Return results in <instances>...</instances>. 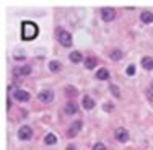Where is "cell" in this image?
Wrapping results in <instances>:
<instances>
[{
  "instance_id": "1",
  "label": "cell",
  "mask_w": 153,
  "mask_h": 150,
  "mask_svg": "<svg viewBox=\"0 0 153 150\" xmlns=\"http://www.w3.org/2000/svg\"><path fill=\"white\" fill-rule=\"evenodd\" d=\"M21 36H23L25 41H31L38 36V26H36L33 21H25L23 26H21Z\"/></svg>"
},
{
  "instance_id": "2",
  "label": "cell",
  "mask_w": 153,
  "mask_h": 150,
  "mask_svg": "<svg viewBox=\"0 0 153 150\" xmlns=\"http://www.w3.org/2000/svg\"><path fill=\"white\" fill-rule=\"evenodd\" d=\"M31 135H33V131H31L30 126H23V127H20V131H18V137H20L21 140H30Z\"/></svg>"
},
{
  "instance_id": "3",
  "label": "cell",
  "mask_w": 153,
  "mask_h": 150,
  "mask_svg": "<svg viewBox=\"0 0 153 150\" xmlns=\"http://www.w3.org/2000/svg\"><path fill=\"white\" fill-rule=\"evenodd\" d=\"M59 43H60L62 46H70V44H72V36H70V33L60 30V31H59Z\"/></svg>"
},
{
  "instance_id": "4",
  "label": "cell",
  "mask_w": 153,
  "mask_h": 150,
  "mask_svg": "<svg viewBox=\"0 0 153 150\" xmlns=\"http://www.w3.org/2000/svg\"><path fill=\"white\" fill-rule=\"evenodd\" d=\"M114 137H116V140H117V142H127V140H129V132H127V129L119 127V129H116Z\"/></svg>"
},
{
  "instance_id": "5",
  "label": "cell",
  "mask_w": 153,
  "mask_h": 150,
  "mask_svg": "<svg viewBox=\"0 0 153 150\" xmlns=\"http://www.w3.org/2000/svg\"><path fill=\"white\" fill-rule=\"evenodd\" d=\"M101 16H103L104 21H112L116 18V10L114 8H109V7H106V8L101 10Z\"/></svg>"
},
{
  "instance_id": "6",
  "label": "cell",
  "mask_w": 153,
  "mask_h": 150,
  "mask_svg": "<svg viewBox=\"0 0 153 150\" xmlns=\"http://www.w3.org/2000/svg\"><path fill=\"white\" fill-rule=\"evenodd\" d=\"M52 100H54V93L51 90H44L39 93V101H42V103H51Z\"/></svg>"
},
{
  "instance_id": "7",
  "label": "cell",
  "mask_w": 153,
  "mask_h": 150,
  "mask_svg": "<svg viewBox=\"0 0 153 150\" xmlns=\"http://www.w3.org/2000/svg\"><path fill=\"white\" fill-rule=\"evenodd\" d=\"M82 126H83L82 121H75V122L70 126V129H68V135H70V137H75V135H78L80 129H82Z\"/></svg>"
},
{
  "instance_id": "8",
  "label": "cell",
  "mask_w": 153,
  "mask_h": 150,
  "mask_svg": "<svg viewBox=\"0 0 153 150\" xmlns=\"http://www.w3.org/2000/svg\"><path fill=\"white\" fill-rule=\"evenodd\" d=\"M13 96H15V100H18V101H28L30 100V93L25 91V90H16L15 93H13Z\"/></svg>"
},
{
  "instance_id": "9",
  "label": "cell",
  "mask_w": 153,
  "mask_h": 150,
  "mask_svg": "<svg viewBox=\"0 0 153 150\" xmlns=\"http://www.w3.org/2000/svg\"><path fill=\"white\" fill-rule=\"evenodd\" d=\"M140 20H142V23H145V25L153 23V13L152 12H143L140 16Z\"/></svg>"
},
{
  "instance_id": "10",
  "label": "cell",
  "mask_w": 153,
  "mask_h": 150,
  "mask_svg": "<svg viewBox=\"0 0 153 150\" xmlns=\"http://www.w3.org/2000/svg\"><path fill=\"white\" fill-rule=\"evenodd\" d=\"M82 103H83V108H85V109H93L94 108V101L90 96H83Z\"/></svg>"
},
{
  "instance_id": "11",
  "label": "cell",
  "mask_w": 153,
  "mask_h": 150,
  "mask_svg": "<svg viewBox=\"0 0 153 150\" xmlns=\"http://www.w3.org/2000/svg\"><path fill=\"white\" fill-rule=\"evenodd\" d=\"M142 67L147 69V70H152L153 69V59L152 57H143V59H142Z\"/></svg>"
},
{
  "instance_id": "12",
  "label": "cell",
  "mask_w": 153,
  "mask_h": 150,
  "mask_svg": "<svg viewBox=\"0 0 153 150\" xmlns=\"http://www.w3.org/2000/svg\"><path fill=\"white\" fill-rule=\"evenodd\" d=\"M96 77L100 80H108L109 78V70L108 69H100V70L96 72Z\"/></svg>"
},
{
  "instance_id": "13",
  "label": "cell",
  "mask_w": 153,
  "mask_h": 150,
  "mask_svg": "<svg viewBox=\"0 0 153 150\" xmlns=\"http://www.w3.org/2000/svg\"><path fill=\"white\" fill-rule=\"evenodd\" d=\"M30 74H31L30 65H25V67H20L18 70H15V75H30Z\"/></svg>"
},
{
  "instance_id": "14",
  "label": "cell",
  "mask_w": 153,
  "mask_h": 150,
  "mask_svg": "<svg viewBox=\"0 0 153 150\" xmlns=\"http://www.w3.org/2000/svg\"><path fill=\"white\" fill-rule=\"evenodd\" d=\"M96 57H86L85 59V67L86 69H94L96 67Z\"/></svg>"
},
{
  "instance_id": "15",
  "label": "cell",
  "mask_w": 153,
  "mask_h": 150,
  "mask_svg": "<svg viewBox=\"0 0 153 150\" xmlns=\"http://www.w3.org/2000/svg\"><path fill=\"white\" fill-rule=\"evenodd\" d=\"M70 60H72V62H75V64H78V62H82V60H83V56L78 52V51H74V52L70 54Z\"/></svg>"
},
{
  "instance_id": "16",
  "label": "cell",
  "mask_w": 153,
  "mask_h": 150,
  "mask_svg": "<svg viewBox=\"0 0 153 150\" xmlns=\"http://www.w3.org/2000/svg\"><path fill=\"white\" fill-rule=\"evenodd\" d=\"M44 142H46L47 145H54V144L57 142V137H56L54 134H47L46 139H44Z\"/></svg>"
},
{
  "instance_id": "17",
  "label": "cell",
  "mask_w": 153,
  "mask_h": 150,
  "mask_svg": "<svg viewBox=\"0 0 153 150\" xmlns=\"http://www.w3.org/2000/svg\"><path fill=\"white\" fill-rule=\"evenodd\" d=\"M49 69H51L52 72H59L60 69H62V64H60V62H57V60H52V62L49 64Z\"/></svg>"
},
{
  "instance_id": "18",
  "label": "cell",
  "mask_w": 153,
  "mask_h": 150,
  "mask_svg": "<svg viewBox=\"0 0 153 150\" xmlns=\"http://www.w3.org/2000/svg\"><path fill=\"white\" fill-rule=\"evenodd\" d=\"M65 113H67V114H75L76 113V104L75 103H68L67 106H65Z\"/></svg>"
},
{
  "instance_id": "19",
  "label": "cell",
  "mask_w": 153,
  "mask_h": 150,
  "mask_svg": "<svg viewBox=\"0 0 153 150\" xmlns=\"http://www.w3.org/2000/svg\"><path fill=\"white\" fill-rule=\"evenodd\" d=\"M111 57H112V60H119L122 57V52L121 51H114V52L111 54Z\"/></svg>"
},
{
  "instance_id": "20",
  "label": "cell",
  "mask_w": 153,
  "mask_h": 150,
  "mask_svg": "<svg viewBox=\"0 0 153 150\" xmlns=\"http://www.w3.org/2000/svg\"><path fill=\"white\" fill-rule=\"evenodd\" d=\"M93 150H106V145H104V144H101V142H98V144H94Z\"/></svg>"
},
{
  "instance_id": "21",
  "label": "cell",
  "mask_w": 153,
  "mask_h": 150,
  "mask_svg": "<svg viewBox=\"0 0 153 150\" xmlns=\"http://www.w3.org/2000/svg\"><path fill=\"white\" fill-rule=\"evenodd\" d=\"M126 72H127V75H134L135 74V65H129Z\"/></svg>"
},
{
  "instance_id": "22",
  "label": "cell",
  "mask_w": 153,
  "mask_h": 150,
  "mask_svg": "<svg viewBox=\"0 0 153 150\" xmlns=\"http://www.w3.org/2000/svg\"><path fill=\"white\" fill-rule=\"evenodd\" d=\"M111 91H112V93H114V96H121V93H119V90H117V87H114V85H112L111 87Z\"/></svg>"
},
{
  "instance_id": "23",
  "label": "cell",
  "mask_w": 153,
  "mask_h": 150,
  "mask_svg": "<svg viewBox=\"0 0 153 150\" xmlns=\"http://www.w3.org/2000/svg\"><path fill=\"white\" fill-rule=\"evenodd\" d=\"M112 109H114V106H112L111 103H106V104H104V111H112Z\"/></svg>"
},
{
  "instance_id": "24",
  "label": "cell",
  "mask_w": 153,
  "mask_h": 150,
  "mask_svg": "<svg viewBox=\"0 0 153 150\" xmlns=\"http://www.w3.org/2000/svg\"><path fill=\"white\" fill-rule=\"evenodd\" d=\"M147 95H148V98H150V100H153V87H152V88H148Z\"/></svg>"
},
{
  "instance_id": "25",
  "label": "cell",
  "mask_w": 153,
  "mask_h": 150,
  "mask_svg": "<svg viewBox=\"0 0 153 150\" xmlns=\"http://www.w3.org/2000/svg\"><path fill=\"white\" fill-rule=\"evenodd\" d=\"M67 150H75V145H68Z\"/></svg>"
}]
</instances>
